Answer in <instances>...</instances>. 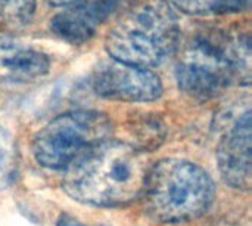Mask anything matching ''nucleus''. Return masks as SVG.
I'll return each mask as SVG.
<instances>
[{
	"instance_id": "nucleus-12",
	"label": "nucleus",
	"mask_w": 252,
	"mask_h": 226,
	"mask_svg": "<svg viewBox=\"0 0 252 226\" xmlns=\"http://www.w3.org/2000/svg\"><path fill=\"white\" fill-rule=\"evenodd\" d=\"M16 169L18 158L15 142L9 132L0 127V189H4L12 184L16 175Z\"/></svg>"
},
{
	"instance_id": "nucleus-11",
	"label": "nucleus",
	"mask_w": 252,
	"mask_h": 226,
	"mask_svg": "<svg viewBox=\"0 0 252 226\" xmlns=\"http://www.w3.org/2000/svg\"><path fill=\"white\" fill-rule=\"evenodd\" d=\"M35 13V0H0V22L19 28L27 25Z\"/></svg>"
},
{
	"instance_id": "nucleus-10",
	"label": "nucleus",
	"mask_w": 252,
	"mask_h": 226,
	"mask_svg": "<svg viewBox=\"0 0 252 226\" xmlns=\"http://www.w3.org/2000/svg\"><path fill=\"white\" fill-rule=\"evenodd\" d=\"M130 136L131 144L128 145L131 148L139 152L152 151L162 144L165 138V129L158 118H143L130 126Z\"/></svg>"
},
{
	"instance_id": "nucleus-8",
	"label": "nucleus",
	"mask_w": 252,
	"mask_h": 226,
	"mask_svg": "<svg viewBox=\"0 0 252 226\" xmlns=\"http://www.w3.org/2000/svg\"><path fill=\"white\" fill-rule=\"evenodd\" d=\"M120 3L121 0H78L50 19V30L71 44H83Z\"/></svg>"
},
{
	"instance_id": "nucleus-7",
	"label": "nucleus",
	"mask_w": 252,
	"mask_h": 226,
	"mask_svg": "<svg viewBox=\"0 0 252 226\" xmlns=\"http://www.w3.org/2000/svg\"><path fill=\"white\" fill-rule=\"evenodd\" d=\"M251 110L247 107L227 126L217 147L220 175L232 188L244 191L251 188Z\"/></svg>"
},
{
	"instance_id": "nucleus-5",
	"label": "nucleus",
	"mask_w": 252,
	"mask_h": 226,
	"mask_svg": "<svg viewBox=\"0 0 252 226\" xmlns=\"http://www.w3.org/2000/svg\"><path fill=\"white\" fill-rule=\"evenodd\" d=\"M111 120L92 110L65 113L49 121L34 138L32 152L38 164L49 169H66L78 157L108 141Z\"/></svg>"
},
{
	"instance_id": "nucleus-16",
	"label": "nucleus",
	"mask_w": 252,
	"mask_h": 226,
	"mask_svg": "<svg viewBox=\"0 0 252 226\" xmlns=\"http://www.w3.org/2000/svg\"><path fill=\"white\" fill-rule=\"evenodd\" d=\"M46 1H49L53 6H68V4H72L78 0H46Z\"/></svg>"
},
{
	"instance_id": "nucleus-9",
	"label": "nucleus",
	"mask_w": 252,
	"mask_h": 226,
	"mask_svg": "<svg viewBox=\"0 0 252 226\" xmlns=\"http://www.w3.org/2000/svg\"><path fill=\"white\" fill-rule=\"evenodd\" d=\"M50 70L46 53L9 37H0V81L28 83Z\"/></svg>"
},
{
	"instance_id": "nucleus-15",
	"label": "nucleus",
	"mask_w": 252,
	"mask_h": 226,
	"mask_svg": "<svg viewBox=\"0 0 252 226\" xmlns=\"http://www.w3.org/2000/svg\"><path fill=\"white\" fill-rule=\"evenodd\" d=\"M58 226H83L78 221H75L74 218L68 216V215H63L61 216L59 222H58Z\"/></svg>"
},
{
	"instance_id": "nucleus-1",
	"label": "nucleus",
	"mask_w": 252,
	"mask_h": 226,
	"mask_svg": "<svg viewBox=\"0 0 252 226\" xmlns=\"http://www.w3.org/2000/svg\"><path fill=\"white\" fill-rule=\"evenodd\" d=\"M148 169L142 152L108 139L66 167L63 189L83 204L120 207L140 197Z\"/></svg>"
},
{
	"instance_id": "nucleus-4",
	"label": "nucleus",
	"mask_w": 252,
	"mask_h": 226,
	"mask_svg": "<svg viewBox=\"0 0 252 226\" xmlns=\"http://www.w3.org/2000/svg\"><path fill=\"white\" fill-rule=\"evenodd\" d=\"M214 194V182L204 169L190 161L164 158L148 169L140 197L151 218L179 224L204 215Z\"/></svg>"
},
{
	"instance_id": "nucleus-6",
	"label": "nucleus",
	"mask_w": 252,
	"mask_h": 226,
	"mask_svg": "<svg viewBox=\"0 0 252 226\" xmlns=\"http://www.w3.org/2000/svg\"><path fill=\"white\" fill-rule=\"evenodd\" d=\"M90 81L99 96L118 102H151L162 95V83L155 73L115 59L99 62Z\"/></svg>"
},
{
	"instance_id": "nucleus-14",
	"label": "nucleus",
	"mask_w": 252,
	"mask_h": 226,
	"mask_svg": "<svg viewBox=\"0 0 252 226\" xmlns=\"http://www.w3.org/2000/svg\"><path fill=\"white\" fill-rule=\"evenodd\" d=\"M248 1H250V0H223L219 9H220V10H232V9L241 10L244 6L248 4Z\"/></svg>"
},
{
	"instance_id": "nucleus-2",
	"label": "nucleus",
	"mask_w": 252,
	"mask_h": 226,
	"mask_svg": "<svg viewBox=\"0 0 252 226\" xmlns=\"http://www.w3.org/2000/svg\"><path fill=\"white\" fill-rule=\"evenodd\" d=\"M180 24L168 0H139L109 30L105 49L111 59L149 70L173 55Z\"/></svg>"
},
{
	"instance_id": "nucleus-13",
	"label": "nucleus",
	"mask_w": 252,
	"mask_h": 226,
	"mask_svg": "<svg viewBox=\"0 0 252 226\" xmlns=\"http://www.w3.org/2000/svg\"><path fill=\"white\" fill-rule=\"evenodd\" d=\"M170 4L188 15H205L217 10L223 0H168Z\"/></svg>"
},
{
	"instance_id": "nucleus-3",
	"label": "nucleus",
	"mask_w": 252,
	"mask_h": 226,
	"mask_svg": "<svg viewBox=\"0 0 252 226\" xmlns=\"http://www.w3.org/2000/svg\"><path fill=\"white\" fill-rule=\"evenodd\" d=\"M176 80L182 92L199 101L216 98L233 83L250 84V37H198L179 58Z\"/></svg>"
}]
</instances>
